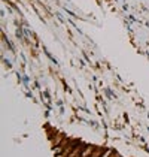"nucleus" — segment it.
<instances>
[{
  "label": "nucleus",
  "instance_id": "obj_2",
  "mask_svg": "<svg viewBox=\"0 0 149 157\" xmlns=\"http://www.w3.org/2000/svg\"><path fill=\"white\" fill-rule=\"evenodd\" d=\"M110 154H112V151H110V150H107V153H106V154H103L102 157H109Z\"/></svg>",
  "mask_w": 149,
  "mask_h": 157
},
{
  "label": "nucleus",
  "instance_id": "obj_1",
  "mask_svg": "<svg viewBox=\"0 0 149 157\" xmlns=\"http://www.w3.org/2000/svg\"><path fill=\"white\" fill-rule=\"evenodd\" d=\"M93 147H85L82 151H81V154H79V157H90L91 154H93Z\"/></svg>",
  "mask_w": 149,
  "mask_h": 157
}]
</instances>
